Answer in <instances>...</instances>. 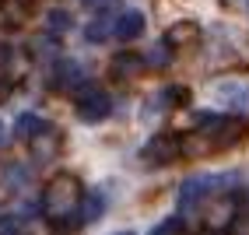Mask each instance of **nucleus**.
Masks as SVG:
<instances>
[{
  "label": "nucleus",
  "instance_id": "obj_1",
  "mask_svg": "<svg viewBox=\"0 0 249 235\" xmlns=\"http://www.w3.org/2000/svg\"><path fill=\"white\" fill-rule=\"evenodd\" d=\"M81 200H85V190H81V179L71 172H60L49 179V186L42 193V211L46 221H63V217H77Z\"/></svg>",
  "mask_w": 249,
  "mask_h": 235
},
{
  "label": "nucleus",
  "instance_id": "obj_2",
  "mask_svg": "<svg viewBox=\"0 0 249 235\" xmlns=\"http://www.w3.org/2000/svg\"><path fill=\"white\" fill-rule=\"evenodd\" d=\"M228 176H190L186 182L179 186L176 193V204H179V214H193V211H200V204L211 197V193H218L221 190V182Z\"/></svg>",
  "mask_w": 249,
  "mask_h": 235
},
{
  "label": "nucleus",
  "instance_id": "obj_3",
  "mask_svg": "<svg viewBox=\"0 0 249 235\" xmlns=\"http://www.w3.org/2000/svg\"><path fill=\"white\" fill-rule=\"evenodd\" d=\"M141 158H144V165H151V169L172 165L176 158H182V137L172 133V130H161V133H155V137L144 144Z\"/></svg>",
  "mask_w": 249,
  "mask_h": 235
},
{
  "label": "nucleus",
  "instance_id": "obj_4",
  "mask_svg": "<svg viewBox=\"0 0 249 235\" xmlns=\"http://www.w3.org/2000/svg\"><path fill=\"white\" fill-rule=\"evenodd\" d=\"M74 109H77V120L81 123H102L106 116L112 112V98L102 91V88H85L77 95V102H74Z\"/></svg>",
  "mask_w": 249,
  "mask_h": 235
},
{
  "label": "nucleus",
  "instance_id": "obj_5",
  "mask_svg": "<svg viewBox=\"0 0 249 235\" xmlns=\"http://www.w3.org/2000/svg\"><path fill=\"white\" fill-rule=\"evenodd\" d=\"M88 85V74H85V67L74 63V60H60L53 63V74H49V88H56V91H67V95H81Z\"/></svg>",
  "mask_w": 249,
  "mask_h": 235
},
{
  "label": "nucleus",
  "instance_id": "obj_6",
  "mask_svg": "<svg viewBox=\"0 0 249 235\" xmlns=\"http://www.w3.org/2000/svg\"><path fill=\"white\" fill-rule=\"evenodd\" d=\"M186 98H190V91H186V88H179V85L155 91L151 98H147V106H144V120H147V123L165 120V116H169L176 106H186Z\"/></svg>",
  "mask_w": 249,
  "mask_h": 235
},
{
  "label": "nucleus",
  "instance_id": "obj_7",
  "mask_svg": "<svg viewBox=\"0 0 249 235\" xmlns=\"http://www.w3.org/2000/svg\"><path fill=\"white\" fill-rule=\"evenodd\" d=\"M28 147H32V158L36 162H49V158H56L60 155V147H63V133L53 127V123H46L36 137L28 141Z\"/></svg>",
  "mask_w": 249,
  "mask_h": 235
},
{
  "label": "nucleus",
  "instance_id": "obj_8",
  "mask_svg": "<svg viewBox=\"0 0 249 235\" xmlns=\"http://www.w3.org/2000/svg\"><path fill=\"white\" fill-rule=\"evenodd\" d=\"M147 71V63H144V56H137V53H120V56H112V77L116 81H134V77H141Z\"/></svg>",
  "mask_w": 249,
  "mask_h": 235
},
{
  "label": "nucleus",
  "instance_id": "obj_9",
  "mask_svg": "<svg viewBox=\"0 0 249 235\" xmlns=\"http://www.w3.org/2000/svg\"><path fill=\"white\" fill-rule=\"evenodd\" d=\"M231 221H235V200H231V197H218L207 207V225L211 228H231Z\"/></svg>",
  "mask_w": 249,
  "mask_h": 235
},
{
  "label": "nucleus",
  "instance_id": "obj_10",
  "mask_svg": "<svg viewBox=\"0 0 249 235\" xmlns=\"http://www.w3.org/2000/svg\"><path fill=\"white\" fill-rule=\"evenodd\" d=\"M141 32H144V11H123L120 18H116V39L130 42V39H137Z\"/></svg>",
  "mask_w": 249,
  "mask_h": 235
},
{
  "label": "nucleus",
  "instance_id": "obj_11",
  "mask_svg": "<svg viewBox=\"0 0 249 235\" xmlns=\"http://www.w3.org/2000/svg\"><path fill=\"white\" fill-rule=\"evenodd\" d=\"M4 186L11 193H18V190H28L32 186V165H21V162H14L4 169Z\"/></svg>",
  "mask_w": 249,
  "mask_h": 235
},
{
  "label": "nucleus",
  "instance_id": "obj_12",
  "mask_svg": "<svg viewBox=\"0 0 249 235\" xmlns=\"http://www.w3.org/2000/svg\"><path fill=\"white\" fill-rule=\"evenodd\" d=\"M102 211H106V197L95 190V193H85V200H81V211H77V214H81V221H85V225H91Z\"/></svg>",
  "mask_w": 249,
  "mask_h": 235
},
{
  "label": "nucleus",
  "instance_id": "obj_13",
  "mask_svg": "<svg viewBox=\"0 0 249 235\" xmlns=\"http://www.w3.org/2000/svg\"><path fill=\"white\" fill-rule=\"evenodd\" d=\"M42 127H46V120H39L36 112H21L18 120H14V133H18L21 141H32V137H36V133H39Z\"/></svg>",
  "mask_w": 249,
  "mask_h": 235
},
{
  "label": "nucleus",
  "instance_id": "obj_14",
  "mask_svg": "<svg viewBox=\"0 0 249 235\" xmlns=\"http://www.w3.org/2000/svg\"><path fill=\"white\" fill-rule=\"evenodd\" d=\"M196 25H190V21H179V25H172L169 32H165V39H169V46L176 49V46H186V42H193L196 39Z\"/></svg>",
  "mask_w": 249,
  "mask_h": 235
},
{
  "label": "nucleus",
  "instance_id": "obj_15",
  "mask_svg": "<svg viewBox=\"0 0 249 235\" xmlns=\"http://www.w3.org/2000/svg\"><path fill=\"white\" fill-rule=\"evenodd\" d=\"M109 32L116 36V21H112V18H106V14H98V18L85 28V36H88V42H106Z\"/></svg>",
  "mask_w": 249,
  "mask_h": 235
},
{
  "label": "nucleus",
  "instance_id": "obj_16",
  "mask_svg": "<svg viewBox=\"0 0 249 235\" xmlns=\"http://www.w3.org/2000/svg\"><path fill=\"white\" fill-rule=\"evenodd\" d=\"M144 63H147V67H169V63H172V46H169V39H158V42L151 46V53L144 56Z\"/></svg>",
  "mask_w": 249,
  "mask_h": 235
},
{
  "label": "nucleus",
  "instance_id": "obj_17",
  "mask_svg": "<svg viewBox=\"0 0 249 235\" xmlns=\"http://www.w3.org/2000/svg\"><path fill=\"white\" fill-rule=\"evenodd\" d=\"M32 56L49 63V60L56 56V36H49V32H46V36H39L36 42H32Z\"/></svg>",
  "mask_w": 249,
  "mask_h": 235
},
{
  "label": "nucleus",
  "instance_id": "obj_18",
  "mask_svg": "<svg viewBox=\"0 0 249 235\" xmlns=\"http://www.w3.org/2000/svg\"><path fill=\"white\" fill-rule=\"evenodd\" d=\"M67 28H71V14L63 7H53L46 14V32H49V36H60V32H67Z\"/></svg>",
  "mask_w": 249,
  "mask_h": 235
},
{
  "label": "nucleus",
  "instance_id": "obj_19",
  "mask_svg": "<svg viewBox=\"0 0 249 235\" xmlns=\"http://www.w3.org/2000/svg\"><path fill=\"white\" fill-rule=\"evenodd\" d=\"M77 228H85V221L77 217H63V221H49V235H77Z\"/></svg>",
  "mask_w": 249,
  "mask_h": 235
},
{
  "label": "nucleus",
  "instance_id": "obj_20",
  "mask_svg": "<svg viewBox=\"0 0 249 235\" xmlns=\"http://www.w3.org/2000/svg\"><path fill=\"white\" fill-rule=\"evenodd\" d=\"M151 235H186V221H182V214H172V217H165Z\"/></svg>",
  "mask_w": 249,
  "mask_h": 235
},
{
  "label": "nucleus",
  "instance_id": "obj_21",
  "mask_svg": "<svg viewBox=\"0 0 249 235\" xmlns=\"http://www.w3.org/2000/svg\"><path fill=\"white\" fill-rule=\"evenodd\" d=\"M218 91H221V98H225L228 106H249V88H235V85H221Z\"/></svg>",
  "mask_w": 249,
  "mask_h": 235
},
{
  "label": "nucleus",
  "instance_id": "obj_22",
  "mask_svg": "<svg viewBox=\"0 0 249 235\" xmlns=\"http://www.w3.org/2000/svg\"><path fill=\"white\" fill-rule=\"evenodd\" d=\"M231 235H249V214H246V217H235V221H231Z\"/></svg>",
  "mask_w": 249,
  "mask_h": 235
},
{
  "label": "nucleus",
  "instance_id": "obj_23",
  "mask_svg": "<svg viewBox=\"0 0 249 235\" xmlns=\"http://www.w3.org/2000/svg\"><path fill=\"white\" fill-rule=\"evenodd\" d=\"M14 91V81H7V77H0V102H4V98Z\"/></svg>",
  "mask_w": 249,
  "mask_h": 235
},
{
  "label": "nucleus",
  "instance_id": "obj_24",
  "mask_svg": "<svg viewBox=\"0 0 249 235\" xmlns=\"http://www.w3.org/2000/svg\"><path fill=\"white\" fill-rule=\"evenodd\" d=\"M7 56H11V53H7V46H0V71L7 67Z\"/></svg>",
  "mask_w": 249,
  "mask_h": 235
},
{
  "label": "nucleus",
  "instance_id": "obj_25",
  "mask_svg": "<svg viewBox=\"0 0 249 235\" xmlns=\"http://www.w3.org/2000/svg\"><path fill=\"white\" fill-rule=\"evenodd\" d=\"M7 141H11V133H7V127H4V123H0V147H4Z\"/></svg>",
  "mask_w": 249,
  "mask_h": 235
},
{
  "label": "nucleus",
  "instance_id": "obj_26",
  "mask_svg": "<svg viewBox=\"0 0 249 235\" xmlns=\"http://www.w3.org/2000/svg\"><path fill=\"white\" fill-rule=\"evenodd\" d=\"M116 235H137V232H116Z\"/></svg>",
  "mask_w": 249,
  "mask_h": 235
}]
</instances>
